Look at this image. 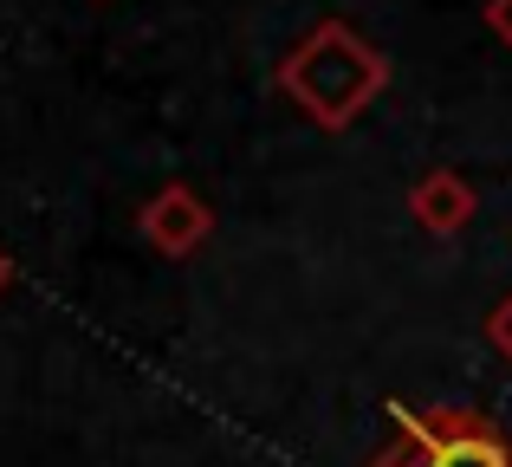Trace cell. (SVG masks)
<instances>
[{
	"instance_id": "cell-4",
	"label": "cell",
	"mask_w": 512,
	"mask_h": 467,
	"mask_svg": "<svg viewBox=\"0 0 512 467\" xmlns=\"http://www.w3.org/2000/svg\"><path fill=\"white\" fill-rule=\"evenodd\" d=\"M428 442V455L422 467H512V455L500 442H487L480 429H461V435H428V429H415Z\"/></svg>"
},
{
	"instance_id": "cell-6",
	"label": "cell",
	"mask_w": 512,
	"mask_h": 467,
	"mask_svg": "<svg viewBox=\"0 0 512 467\" xmlns=\"http://www.w3.org/2000/svg\"><path fill=\"white\" fill-rule=\"evenodd\" d=\"M493 331H500V344H506V351H512V305H506V312H500V325H493Z\"/></svg>"
},
{
	"instance_id": "cell-7",
	"label": "cell",
	"mask_w": 512,
	"mask_h": 467,
	"mask_svg": "<svg viewBox=\"0 0 512 467\" xmlns=\"http://www.w3.org/2000/svg\"><path fill=\"white\" fill-rule=\"evenodd\" d=\"M0 279H7V260H0Z\"/></svg>"
},
{
	"instance_id": "cell-2",
	"label": "cell",
	"mask_w": 512,
	"mask_h": 467,
	"mask_svg": "<svg viewBox=\"0 0 512 467\" xmlns=\"http://www.w3.org/2000/svg\"><path fill=\"white\" fill-rule=\"evenodd\" d=\"M143 234L163 253H188L201 234H208V208L195 202V189H163L150 208H143Z\"/></svg>"
},
{
	"instance_id": "cell-1",
	"label": "cell",
	"mask_w": 512,
	"mask_h": 467,
	"mask_svg": "<svg viewBox=\"0 0 512 467\" xmlns=\"http://www.w3.org/2000/svg\"><path fill=\"white\" fill-rule=\"evenodd\" d=\"M279 85H286V98L299 104L312 124L344 130V124H357V117L383 98L389 59L363 33H350L344 20H325L279 59Z\"/></svg>"
},
{
	"instance_id": "cell-5",
	"label": "cell",
	"mask_w": 512,
	"mask_h": 467,
	"mask_svg": "<svg viewBox=\"0 0 512 467\" xmlns=\"http://www.w3.org/2000/svg\"><path fill=\"white\" fill-rule=\"evenodd\" d=\"M487 33L500 46H512V0H487Z\"/></svg>"
},
{
	"instance_id": "cell-3",
	"label": "cell",
	"mask_w": 512,
	"mask_h": 467,
	"mask_svg": "<svg viewBox=\"0 0 512 467\" xmlns=\"http://www.w3.org/2000/svg\"><path fill=\"white\" fill-rule=\"evenodd\" d=\"M409 208H415V221H422V228H435V234H454L467 215H474V195H467V182H461V176L435 169L428 182H415Z\"/></svg>"
}]
</instances>
